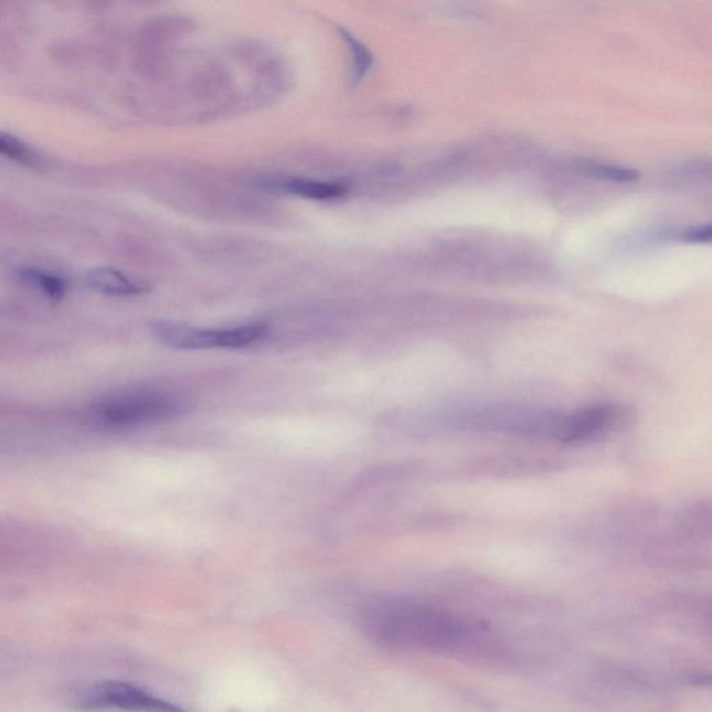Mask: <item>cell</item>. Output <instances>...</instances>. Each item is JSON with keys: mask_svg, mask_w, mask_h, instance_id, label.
Returning <instances> with one entry per match:
<instances>
[{"mask_svg": "<svg viewBox=\"0 0 712 712\" xmlns=\"http://www.w3.org/2000/svg\"><path fill=\"white\" fill-rule=\"evenodd\" d=\"M342 36H344L347 46L350 47L353 56V79H355L357 83L361 82V79L365 78L369 70L372 67V53L369 52L366 46L361 44L355 36L348 34V32H342Z\"/></svg>", "mask_w": 712, "mask_h": 712, "instance_id": "9c48e42d", "label": "cell"}, {"mask_svg": "<svg viewBox=\"0 0 712 712\" xmlns=\"http://www.w3.org/2000/svg\"><path fill=\"white\" fill-rule=\"evenodd\" d=\"M187 404L159 391H134L96 401L84 412L88 425L100 431L121 432L176 419Z\"/></svg>", "mask_w": 712, "mask_h": 712, "instance_id": "6da1fadb", "label": "cell"}, {"mask_svg": "<svg viewBox=\"0 0 712 712\" xmlns=\"http://www.w3.org/2000/svg\"><path fill=\"white\" fill-rule=\"evenodd\" d=\"M87 281L95 291L110 297H136L147 293V286L132 280L114 267H99L88 273Z\"/></svg>", "mask_w": 712, "mask_h": 712, "instance_id": "5b68a950", "label": "cell"}, {"mask_svg": "<svg viewBox=\"0 0 712 712\" xmlns=\"http://www.w3.org/2000/svg\"><path fill=\"white\" fill-rule=\"evenodd\" d=\"M77 705L85 711L185 712L147 690L117 681L93 684L79 695Z\"/></svg>", "mask_w": 712, "mask_h": 712, "instance_id": "3957f363", "label": "cell"}, {"mask_svg": "<svg viewBox=\"0 0 712 712\" xmlns=\"http://www.w3.org/2000/svg\"><path fill=\"white\" fill-rule=\"evenodd\" d=\"M20 277L31 286L39 288L52 301H61L66 296L67 286L62 277L39 269H21Z\"/></svg>", "mask_w": 712, "mask_h": 712, "instance_id": "52a82bcc", "label": "cell"}, {"mask_svg": "<svg viewBox=\"0 0 712 712\" xmlns=\"http://www.w3.org/2000/svg\"><path fill=\"white\" fill-rule=\"evenodd\" d=\"M630 419V412L619 404H597L562 414L559 442L581 444L598 440L623 429Z\"/></svg>", "mask_w": 712, "mask_h": 712, "instance_id": "277c9868", "label": "cell"}, {"mask_svg": "<svg viewBox=\"0 0 712 712\" xmlns=\"http://www.w3.org/2000/svg\"><path fill=\"white\" fill-rule=\"evenodd\" d=\"M585 173L596 177V179L617 181V183H629V181H636L640 177L637 170L608 164H588L585 168Z\"/></svg>", "mask_w": 712, "mask_h": 712, "instance_id": "30bf717a", "label": "cell"}, {"mask_svg": "<svg viewBox=\"0 0 712 712\" xmlns=\"http://www.w3.org/2000/svg\"><path fill=\"white\" fill-rule=\"evenodd\" d=\"M683 238L687 240L688 243L710 244L712 243V224L690 230V232L684 233Z\"/></svg>", "mask_w": 712, "mask_h": 712, "instance_id": "7c38bea8", "label": "cell"}, {"mask_svg": "<svg viewBox=\"0 0 712 712\" xmlns=\"http://www.w3.org/2000/svg\"><path fill=\"white\" fill-rule=\"evenodd\" d=\"M277 189L288 192V194L318 201L336 200V198H341L347 192L346 185L307 179L281 181V183L277 184Z\"/></svg>", "mask_w": 712, "mask_h": 712, "instance_id": "8992f818", "label": "cell"}, {"mask_svg": "<svg viewBox=\"0 0 712 712\" xmlns=\"http://www.w3.org/2000/svg\"><path fill=\"white\" fill-rule=\"evenodd\" d=\"M0 152H2L8 159H12L14 162L25 166V168L36 169L42 164V159L34 149L26 146L23 141H20L19 138L9 136V134L3 132L2 136H0Z\"/></svg>", "mask_w": 712, "mask_h": 712, "instance_id": "ba28073f", "label": "cell"}, {"mask_svg": "<svg viewBox=\"0 0 712 712\" xmlns=\"http://www.w3.org/2000/svg\"><path fill=\"white\" fill-rule=\"evenodd\" d=\"M155 337L166 347L180 351L212 350H240L248 348L265 339L269 334V325L253 322L232 328L200 329L192 326L158 322L152 328Z\"/></svg>", "mask_w": 712, "mask_h": 712, "instance_id": "7a4b0ae2", "label": "cell"}, {"mask_svg": "<svg viewBox=\"0 0 712 712\" xmlns=\"http://www.w3.org/2000/svg\"><path fill=\"white\" fill-rule=\"evenodd\" d=\"M690 528L700 534H712V501L709 504L700 502L690 510L688 516Z\"/></svg>", "mask_w": 712, "mask_h": 712, "instance_id": "8fae6325", "label": "cell"}]
</instances>
